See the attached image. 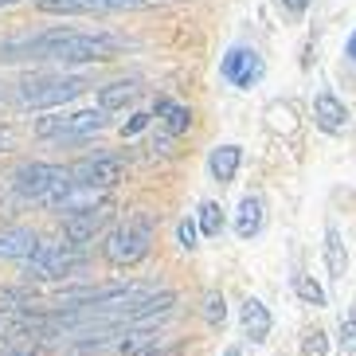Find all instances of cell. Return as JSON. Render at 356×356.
Here are the masks:
<instances>
[{
  "label": "cell",
  "instance_id": "obj_7",
  "mask_svg": "<svg viewBox=\"0 0 356 356\" xmlns=\"http://www.w3.org/2000/svg\"><path fill=\"white\" fill-rule=\"evenodd\" d=\"M51 329V314L35 309V305H8L0 302V345H28V341H43Z\"/></svg>",
  "mask_w": 356,
  "mask_h": 356
},
{
  "label": "cell",
  "instance_id": "obj_15",
  "mask_svg": "<svg viewBox=\"0 0 356 356\" xmlns=\"http://www.w3.org/2000/svg\"><path fill=\"white\" fill-rule=\"evenodd\" d=\"M239 165H243V145H216L208 153V172L211 180H220V184H231V180L239 177Z\"/></svg>",
  "mask_w": 356,
  "mask_h": 356
},
{
  "label": "cell",
  "instance_id": "obj_24",
  "mask_svg": "<svg viewBox=\"0 0 356 356\" xmlns=\"http://www.w3.org/2000/svg\"><path fill=\"white\" fill-rule=\"evenodd\" d=\"M341 348H345V353H356V309H345V314H341Z\"/></svg>",
  "mask_w": 356,
  "mask_h": 356
},
{
  "label": "cell",
  "instance_id": "obj_10",
  "mask_svg": "<svg viewBox=\"0 0 356 356\" xmlns=\"http://www.w3.org/2000/svg\"><path fill=\"white\" fill-rule=\"evenodd\" d=\"M114 220V200H102L98 208H86V211H74L63 220V239L74 243V247H86V243H95L98 235H106Z\"/></svg>",
  "mask_w": 356,
  "mask_h": 356
},
{
  "label": "cell",
  "instance_id": "obj_14",
  "mask_svg": "<svg viewBox=\"0 0 356 356\" xmlns=\"http://www.w3.org/2000/svg\"><path fill=\"white\" fill-rule=\"evenodd\" d=\"M40 251V235L32 227H4L0 231V259H32Z\"/></svg>",
  "mask_w": 356,
  "mask_h": 356
},
{
  "label": "cell",
  "instance_id": "obj_23",
  "mask_svg": "<svg viewBox=\"0 0 356 356\" xmlns=\"http://www.w3.org/2000/svg\"><path fill=\"white\" fill-rule=\"evenodd\" d=\"M200 227H196V220H188V216H184V220L177 223V247L180 251H196L200 247Z\"/></svg>",
  "mask_w": 356,
  "mask_h": 356
},
{
  "label": "cell",
  "instance_id": "obj_21",
  "mask_svg": "<svg viewBox=\"0 0 356 356\" xmlns=\"http://www.w3.org/2000/svg\"><path fill=\"white\" fill-rule=\"evenodd\" d=\"M200 314H204L208 329H223V321H227V298L220 290H208L204 302H200Z\"/></svg>",
  "mask_w": 356,
  "mask_h": 356
},
{
  "label": "cell",
  "instance_id": "obj_13",
  "mask_svg": "<svg viewBox=\"0 0 356 356\" xmlns=\"http://www.w3.org/2000/svg\"><path fill=\"white\" fill-rule=\"evenodd\" d=\"M141 98V83L137 79H114V83L98 86V110L114 114V110H126Z\"/></svg>",
  "mask_w": 356,
  "mask_h": 356
},
{
  "label": "cell",
  "instance_id": "obj_4",
  "mask_svg": "<svg viewBox=\"0 0 356 356\" xmlns=\"http://www.w3.org/2000/svg\"><path fill=\"white\" fill-rule=\"evenodd\" d=\"M12 188L20 200H32L51 208L55 200L71 188V165H55V161H28L12 172Z\"/></svg>",
  "mask_w": 356,
  "mask_h": 356
},
{
  "label": "cell",
  "instance_id": "obj_31",
  "mask_svg": "<svg viewBox=\"0 0 356 356\" xmlns=\"http://www.w3.org/2000/svg\"><path fill=\"white\" fill-rule=\"evenodd\" d=\"M8 4H28V0H0V8H8ZM35 4V0H32Z\"/></svg>",
  "mask_w": 356,
  "mask_h": 356
},
{
  "label": "cell",
  "instance_id": "obj_28",
  "mask_svg": "<svg viewBox=\"0 0 356 356\" xmlns=\"http://www.w3.org/2000/svg\"><path fill=\"white\" fill-rule=\"evenodd\" d=\"M4 149H12V129L8 126H0V153H4Z\"/></svg>",
  "mask_w": 356,
  "mask_h": 356
},
{
  "label": "cell",
  "instance_id": "obj_29",
  "mask_svg": "<svg viewBox=\"0 0 356 356\" xmlns=\"http://www.w3.org/2000/svg\"><path fill=\"white\" fill-rule=\"evenodd\" d=\"M345 55H348V59H353V63H356V32L348 35V43H345Z\"/></svg>",
  "mask_w": 356,
  "mask_h": 356
},
{
  "label": "cell",
  "instance_id": "obj_33",
  "mask_svg": "<svg viewBox=\"0 0 356 356\" xmlns=\"http://www.w3.org/2000/svg\"><path fill=\"white\" fill-rule=\"evenodd\" d=\"M4 98H8V86H4V83H0V102H4Z\"/></svg>",
  "mask_w": 356,
  "mask_h": 356
},
{
  "label": "cell",
  "instance_id": "obj_2",
  "mask_svg": "<svg viewBox=\"0 0 356 356\" xmlns=\"http://www.w3.org/2000/svg\"><path fill=\"white\" fill-rule=\"evenodd\" d=\"M149 251H153V216L149 211H134L114 231H106L102 259L114 270H134L137 262L149 259Z\"/></svg>",
  "mask_w": 356,
  "mask_h": 356
},
{
  "label": "cell",
  "instance_id": "obj_27",
  "mask_svg": "<svg viewBox=\"0 0 356 356\" xmlns=\"http://www.w3.org/2000/svg\"><path fill=\"white\" fill-rule=\"evenodd\" d=\"M278 4H282L286 12H293V16H302V12L309 8V4H314V0H278Z\"/></svg>",
  "mask_w": 356,
  "mask_h": 356
},
{
  "label": "cell",
  "instance_id": "obj_17",
  "mask_svg": "<svg viewBox=\"0 0 356 356\" xmlns=\"http://www.w3.org/2000/svg\"><path fill=\"white\" fill-rule=\"evenodd\" d=\"M153 118H157L168 134H188V129H192V110L184 102H177V98H157Z\"/></svg>",
  "mask_w": 356,
  "mask_h": 356
},
{
  "label": "cell",
  "instance_id": "obj_16",
  "mask_svg": "<svg viewBox=\"0 0 356 356\" xmlns=\"http://www.w3.org/2000/svg\"><path fill=\"white\" fill-rule=\"evenodd\" d=\"M262 223H266V208H262L259 196H243L239 208H235V235H239L243 243H251L254 235L262 231Z\"/></svg>",
  "mask_w": 356,
  "mask_h": 356
},
{
  "label": "cell",
  "instance_id": "obj_22",
  "mask_svg": "<svg viewBox=\"0 0 356 356\" xmlns=\"http://www.w3.org/2000/svg\"><path fill=\"white\" fill-rule=\"evenodd\" d=\"M302 356H329V333H325V329H305L302 333Z\"/></svg>",
  "mask_w": 356,
  "mask_h": 356
},
{
  "label": "cell",
  "instance_id": "obj_9",
  "mask_svg": "<svg viewBox=\"0 0 356 356\" xmlns=\"http://www.w3.org/2000/svg\"><path fill=\"white\" fill-rule=\"evenodd\" d=\"M220 74L227 79L235 90H251V86L262 83V74H266V63H262V55L254 47H231L227 55L220 59Z\"/></svg>",
  "mask_w": 356,
  "mask_h": 356
},
{
  "label": "cell",
  "instance_id": "obj_12",
  "mask_svg": "<svg viewBox=\"0 0 356 356\" xmlns=\"http://www.w3.org/2000/svg\"><path fill=\"white\" fill-rule=\"evenodd\" d=\"M239 325H243V333L251 337V345H262V341L270 337V329H274V317L259 298L247 293V298L239 302Z\"/></svg>",
  "mask_w": 356,
  "mask_h": 356
},
{
  "label": "cell",
  "instance_id": "obj_25",
  "mask_svg": "<svg viewBox=\"0 0 356 356\" xmlns=\"http://www.w3.org/2000/svg\"><path fill=\"white\" fill-rule=\"evenodd\" d=\"M149 122H153V114H145V110H137V114H129V122L122 126V137H126V141H129V137H137L141 129H149Z\"/></svg>",
  "mask_w": 356,
  "mask_h": 356
},
{
  "label": "cell",
  "instance_id": "obj_26",
  "mask_svg": "<svg viewBox=\"0 0 356 356\" xmlns=\"http://www.w3.org/2000/svg\"><path fill=\"white\" fill-rule=\"evenodd\" d=\"M0 356H35L32 345H0Z\"/></svg>",
  "mask_w": 356,
  "mask_h": 356
},
{
  "label": "cell",
  "instance_id": "obj_1",
  "mask_svg": "<svg viewBox=\"0 0 356 356\" xmlns=\"http://www.w3.org/2000/svg\"><path fill=\"white\" fill-rule=\"evenodd\" d=\"M126 47L114 32H79V28H43L0 40V63H106Z\"/></svg>",
  "mask_w": 356,
  "mask_h": 356
},
{
  "label": "cell",
  "instance_id": "obj_20",
  "mask_svg": "<svg viewBox=\"0 0 356 356\" xmlns=\"http://www.w3.org/2000/svg\"><path fill=\"white\" fill-rule=\"evenodd\" d=\"M293 293H298V302L309 305V309H325V305H329L325 286L317 282V278H309V274H293Z\"/></svg>",
  "mask_w": 356,
  "mask_h": 356
},
{
  "label": "cell",
  "instance_id": "obj_19",
  "mask_svg": "<svg viewBox=\"0 0 356 356\" xmlns=\"http://www.w3.org/2000/svg\"><path fill=\"white\" fill-rule=\"evenodd\" d=\"M196 227H200V235H204V239H220V235H223V227H227V216H223V208L216 204V200H204V204H200Z\"/></svg>",
  "mask_w": 356,
  "mask_h": 356
},
{
  "label": "cell",
  "instance_id": "obj_3",
  "mask_svg": "<svg viewBox=\"0 0 356 356\" xmlns=\"http://www.w3.org/2000/svg\"><path fill=\"white\" fill-rule=\"evenodd\" d=\"M90 90V79L86 74H32L16 83V106L20 110H63L67 102H74L79 95Z\"/></svg>",
  "mask_w": 356,
  "mask_h": 356
},
{
  "label": "cell",
  "instance_id": "obj_8",
  "mask_svg": "<svg viewBox=\"0 0 356 356\" xmlns=\"http://www.w3.org/2000/svg\"><path fill=\"white\" fill-rule=\"evenodd\" d=\"M126 177V157L118 153H90V157H79L71 165V184L79 188H90V192H110L118 180Z\"/></svg>",
  "mask_w": 356,
  "mask_h": 356
},
{
  "label": "cell",
  "instance_id": "obj_5",
  "mask_svg": "<svg viewBox=\"0 0 356 356\" xmlns=\"http://www.w3.org/2000/svg\"><path fill=\"white\" fill-rule=\"evenodd\" d=\"M86 270V247L74 243H40V251L28 259L32 282H67Z\"/></svg>",
  "mask_w": 356,
  "mask_h": 356
},
{
  "label": "cell",
  "instance_id": "obj_30",
  "mask_svg": "<svg viewBox=\"0 0 356 356\" xmlns=\"http://www.w3.org/2000/svg\"><path fill=\"white\" fill-rule=\"evenodd\" d=\"M145 356H180V348H157V353H145Z\"/></svg>",
  "mask_w": 356,
  "mask_h": 356
},
{
  "label": "cell",
  "instance_id": "obj_32",
  "mask_svg": "<svg viewBox=\"0 0 356 356\" xmlns=\"http://www.w3.org/2000/svg\"><path fill=\"white\" fill-rule=\"evenodd\" d=\"M223 356H243V348H235V345H231V348H223Z\"/></svg>",
  "mask_w": 356,
  "mask_h": 356
},
{
  "label": "cell",
  "instance_id": "obj_11",
  "mask_svg": "<svg viewBox=\"0 0 356 356\" xmlns=\"http://www.w3.org/2000/svg\"><path fill=\"white\" fill-rule=\"evenodd\" d=\"M348 118H353V110H348L345 98H337L333 90H321V95L314 98V126L321 129V134H329V137L345 134Z\"/></svg>",
  "mask_w": 356,
  "mask_h": 356
},
{
  "label": "cell",
  "instance_id": "obj_18",
  "mask_svg": "<svg viewBox=\"0 0 356 356\" xmlns=\"http://www.w3.org/2000/svg\"><path fill=\"white\" fill-rule=\"evenodd\" d=\"M325 266H329V278H337V282L348 274V247L337 227H325Z\"/></svg>",
  "mask_w": 356,
  "mask_h": 356
},
{
  "label": "cell",
  "instance_id": "obj_6",
  "mask_svg": "<svg viewBox=\"0 0 356 356\" xmlns=\"http://www.w3.org/2000/svg\"><path fill=\"white\" fill-rule=\"evenodd\" d=\"M110 126V114L106 110H71V114L59 118H40L35 122V137H47V141H86V137L102 134Z\"/></svg>",
  "mask_w": 356,
  "mask_h": 356
}]
</instances>
